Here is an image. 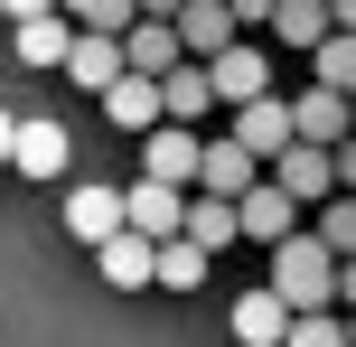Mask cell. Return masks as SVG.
<instances>
[{
  "instance_id": "6da1fadb",
  "label": "cell",
  "mask_w": 356,
  "mask_h": 347,
  "mask_svg": "<svg viewBox=\"0 0 356 347\" xmlns=\"http://www.w3.org/2000/svg\"><path fill=\"white\" fill-rule=\"evenodd\" d=\"M263 291L282 300V310H338V300H347V263L328 254L319 235L291 225V235H272V282H263Z\"/></svg>"
},
{
  "instance_id": "7a4b0ae2",
  "label": "cell",
  "mask_w": 356,
  "mask_h": 347,
  "mask_svg": "<svg viewBox=\"0 0 356 347\" xmlns=\"http://www.w3.org/2000/svg\"><path fill=\"white\" fill-rule=\"evenodd\" d=\"M207 66V94H216V113L225 104H244V94H272V47H253V29H234L216 56H197Z\"/></svg>"
},
{
  "instance_id": "3957f363",
  "label": "cell",
  "mask_w": 356,
  "mask_h": 347,
  "mask_svg": "<svg viewBox=\"0 0 356 347\" xmlns=\"http://www.w3.org/2000/svg\"><path fill=\"white\" fill-rule=\"evenodd\" d=\"M263 179L272 188H282V197H328V188H347V150H319V141H282V150H272V160H263Z\"/></svg>"
},
{
  "instance_id": "277c9868",
  "label": "cell",
  "mask_w": 356,
  "mask_h": 347,
  "mask_svg": "<svg viewBox=\"0 0 356 347\" xmlns=\"http://www.w3.org/2000/svg\"><path fill=\"white\" fill-rule=\"evenodd\" d=\"M291 104V141H319V150H347V94L338 85H309V94H282Z\"/></svg>"
},
{
  "instance_id": "5b68a950",
  "label": "cell",
  "mask_w": 356,
  "mask_h": 347,
  "mask_svg": "<svg viewBox=\"0 0 356 347\" xmlns=\"http://www.w3.org/2000/svg\"><path fill=\"white\" fill-rule=\"evenodd\" d=\"M253 179H263V160H253L234 131H225V141H197V179H188V188H207V197H244Z\"/></svg>"
},
{
  "instance_id": "8992f818",
  "label": "cell",
  "mask_w": 356,
  "mask_h": 347,
  "mask_svg": "<svg viewBox=\"0 0 356 347\" xmlns=\"http://www.w3.org/2000/svg\"><path fill=\"white\" fill-rule=\"evenodd\" d=\"M225 131L253 150V160H272V150L291 141V104L282 94H244V104H225Z\"/></svg>"
},
{
  "instance_id": "52a82bcc",
  "label": "cell",
  "mask_w": 356,
  "mask_h": 347,
  "mask_svg": "<svg viewBox=\"0 0 356 347\" xmlns=\"http://www.w3.org/2000/svg\"><path fill=\"white\" fill-rule=\"evenodd\" d=\"M141 179H169V188L197 179V122H150L141 131Z\"/></svg>"
},
{
  "instance_id": "ba28073f",
  "label": "cell",
  "mask_w": 356,
  "mask_h": 347,
  "mask_svg": "<svg viewBox=\"0 0 356 347\" xmlns=\"http://www.w3.org/2000/svg\"><path fill=\"white\" fill-rule=\"evenodd\" d=\"M56 66L75 75V94H104L113 75H122V38H113V29H75V38H66V56H56Z\"/></svg>"
},
{
  "instance_id": "9c48e42d",
  "label": "cell",
  "mask_w": 356,
  "mask_h": 347,
  "mask_svg": "<svg viewBox=\"0 0 356 347\" xmlns=\"http://www.w3.org/2000/svg\"><path fill=\"white\" fill-rule=\"evenodd\" d=\"M178 207H188V188H169V179H131V188H122V225L150 235V244L178 235Z\"/></svg>"
},
{
  "instance_id": "30bf717a",
  "label": "cell",
  "mask_w": 356,
  "mask_h": 347,
  "mask_svg": "<svg viewBox=\"0 0 356 347\" xmlns=\"http://www.w3.org/2000/svg\"><path fill=\"white\" fill-rule=\"evenodd\" d=\"M300 225V197H282L272 179H253L244 197H234V235H253V244H272V235H291Z\"/></svg>"
},
{
  "instance_id": "8fae6325",
  "label": "cell",
  "mask_w": 356,
  "mask_h": 347,
  "mask_svg": "<svg viewBox=\"0 0 356 347\" xmlns=\"http://www.w3.org/2000/svg\"><path fill=\"white\" fill-rule=\"evenodd\" d=\"M104 122L113 131H150V122H160V75H113V85H104Z\"/></svg>"
},
{
  "instance_id": "7c38bea8",
  "label": "cell",
  "mask_w": 356,
  "mask_h": 347,
  "mask_svg": "<svg viewBox=\"0 0 356 347\" xmlns=\"http://www.w3.org/2000/svg\"><path fill=\"white\" fill-rule=\"evenodd\" d=\"M178 235H188L197 254H225V244H244V235H234V197H207V188H188V207H178Z\"/></svg>"
},
{
  "instance_id": "4fadbf2b",
  "label": "cell",
  "mask_w": 356,
  "mask_h": 347,
  "mask_svg": "<svg viewBox=\"0 0 356 347\" xmlns=\"http://www.w3.org/2000/svg\"><path fill=\"white\" fill-rule=\"evenodd\" d=\"M169 29H178V56H216L234 38V10H225V0H178Z\"/></svg>"
},
{
  "instance_id": "5bb4252c",
  "label": "cell",
  "mask_w": 356,
  "mask_h": 347,
  "mask_svg": "<svg viewBox=\"0 0 356 347\" xmlns=\"http://www.w3.org/2000/svg\"><path fill=\"white\" fill-rule=\"evenodd\" d=\"M10 169L19 179H56L66 169V122H10Z\"/></svg>"
},
{
  "instance_id": "9a60e30c",
  "label": "cell",
  "mask_w": 356,
  "mask_h": 347,
  "mask_svg": "<svg viewBox=\"0 0 356 347\" xmlns=\"http://www.w3.org/2000/svg\"><path fill=\"white\" fill-rule=\"evenodd\" d=\"M216 94H207V66L197 56H178V66H160V122H207Z\"/></svg>"
},
{
  "instance_id": "2e32d148",
  "label": "cell",
  "mask_w": 356,
  "mask_h": 347,
  "mask_svg": "<svg viewBox=\"0 0 356 347\" xmlns=\"http://www.w3.org/2000/svg\"><path fill=\"white\" fill-rule=\"evenodd\" d=\"M66 38H75V19H66V10H29V19H10L19 66H56V56H66Z\"/></svg>"
},
{
  "instance_id": "e0dca14e",
  "label": "cell",
  "mask_w": 356,
  "mask_h": 347,
  "mask_svg": "<svg viewBox=\"0 0 356 347\" xmlns=\"http://www.w3.org/2000/svg\"><path fill=\"white\" fill-rule=\"evenodd\" d=\"M207 273H216V254H197L188 235H160V244H150V282H160V291H197Z\"/></svg>"
},
{
  "instance_id": "ac0fdd59",
  "label": "cell",
  "mask_w": 356,
  "mask_h": 347,
  "mask_svg": "<svg viewBox=\"0 0 356 347\" xmlns=\"http://www.w3.org/2000/svg\"><path fill=\"white\" fill-rule=\"evenodd\" d=\"M113 225H122V188H75L66 197V235L75 244H104Z\"/></svg>"
},
{
  "instance_id": "d6986e66",
  "label": "cell",
  "mask_w": 356,
  "mask_h": 347,
  "mask_svg": "<svg viewBox=\"0 0 356 347\" xmlns=\"http://www.w3.org/2000/svg\"><path fill=\"white\" fill-rule=\"evenodd\" d=\"M94 254H104V282H113V291H141V282H150V235H131V225H113Z\"/></svg>"
},
{
  "instance_id": "ffe728a7",
  "label": "cell",
  "mask_w": 356,
  "mask_h": 347,
  "mask_svg": "<svg viewBox=\"0 0 356 347\" xmlns=\"http://www.w3.org/2000/svg\"><path fill=\"white\" fill-rule=\"evenodd\" d=\"M309 66H319V85H356V29H319V38H309Z\"/></svg>"
},
{
  "instance_id": "44dd1931",
  "label": "cell",
  "mask_w": 356,
  "mask_h": 347,
  "mask_svg": "<svg viewBox=\"0 0 356 347\" xmlns=\"http://www.w3.org/2000/svg\"><path fill=\"white\" fill-rule=\"evenodd\" d=\"M282 300H272V291H244V300H234V338H244V347H272V338H282Z\"/></svg>"
},
{
  "instance_id": "7402d4cb",
  "label": "cell",
  "mask_w": 356,
  "mask_h": 347,
  "mask_svg": "<svg viewBox=\"0 0 356 347\" xmlns=\"http://www.w3.org/2000/svg\"><path fill=\"white\" fill-rule=\"evenodd\" d=\"M272 347H347V319H338V310H291Z\"/></svg>"
},
{
  "instance_id": "603a6c76",
  "label": "cell",
  "mask_w": 356,
  "mask_h": 347,
  "mask_svg": "<svg viewBox=\"0 0 356 347\" xmlns=\"http://www.w3.org/2000/svg\"><path fill=\"white\" fill-rule=\"evenodd\" d=\"M309 207H319V225H309V235H319V244H328V254H338V263H347V254H356V207L338 197V188H328V197H309Z\"/></svg>"
},
{
  "instance_id": "cb8c5ba5",
  "label": "cell",
  "mask_w": 356,
  "mask_h": 347,
  "mask_svg": "<svg viewBox=\"0 0 356 347\" xmlns=\"http://www.w3.org/2000/svg\"><path fill=\"white\" fill-rule=\"evenodd\" d=\"M56 10H66L75 29H122V19H131V0H56Z\"/></svg>"
},
{
  "instance_id": "d4e9b609",
  "label": "cell",
  "mask_w": 356,
  "mask_h": 347,
  "mask_svg": "<svg viewBox=\"0 0 356 347\" xmlns=\"http://www.w3.org/2000/svg\"><path fill=\"white\" fill-rule=\"evenodd\" d=\"M225 10H234V29H263V10H272V0H225Z\"/></svg>"
},
{
  "instance_id": "484cf974",
  "label": "cell",
  "mask_w": 356,
  "mask_h": 347,
  "mask_svg": "<svg viewBox=\"0 0 356 347\" xmlns=\"http://www.w3.org/2000/svg\"><path fill=\"white\" fill-rule=\"evenodd\" d=\"M29 10H56V0H0V19H29Z\"/></svg>"
},
{
  "instance_id": "4316f807",
  "label": "cell",
  "mask_w": 356,
  "mask_h": 347,
  "mask_svg": "<svg viewBox=\"0 0 356 347\" xmlns=\"http://www.w3.org/2000/svg\"><path fill=\"white\" fill-rule=\"evenodd\" d=\"M10 122H19V113H0V160H10Z\"/></svg>"
}]
</instances>
